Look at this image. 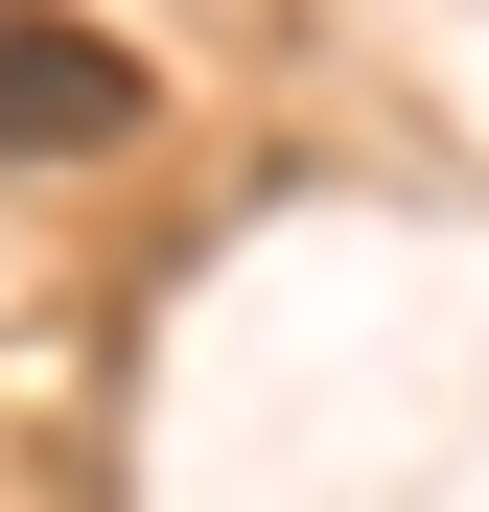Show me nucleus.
<instances>
[{"mask_svg": "<svg viewBox=\"0 0 489 512\" xmlns=\"http://www.w3.org/2000/svg\"><path fill=\"white\" fill-rule=\"evenodd\" d=\"M163 117V70L117 24H70V0H0V163H117Z\"/></svg>", "mask_w": 489, "mask_h": 512, "instance_id": "obj_1", "label": "nucleus"}]
</instances>
